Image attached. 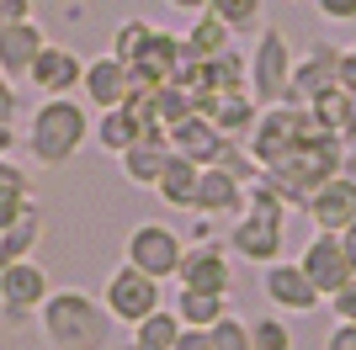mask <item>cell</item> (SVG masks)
I'll return each mask as SVG.
<instances>
[{
	"mask_svg": "<svg viewBox=\"0 0 356 350\" xmlns=\"http://www.w3.org/2000/svg\"><path fill=\"white\" fill-rule=\"evenodd\" d=\"M90 112L80 96H43V101L32 106L27 117V133H22V144H27L32 165H43V170H59L70 165L80 149L90 144Z\"/></svg>",
	"mask_w": 356,
	"mask_h": 350,
	"instance_id": "cell-1",
	"label": "cell"
},
{
	"mask_svg": "<svg viewBox=\"0 0 356 350\" xmlns=\"http://www.w3.org/2000/svg\"><path fill=\"white\" fill-rule=\"evenodd\" d=\"M38 329L54 350H106L112 340V313L102 297H90L80 287L48 292V303L38 308Z\"/></svg>",
	"mask_w": 356,
	"mask_h": 350,
	"instance_id": "cell-2",
	"label": "cell"
},
{
	"mask_svg": "<svg viewBox=\"0 0 356 350\" xmlns=\"http://www.w3.org/2000/svg\"><path fill=\"white\" fill-rule=\"evenodd\" d=\"M314 128L309 106L298 101H277V106H261V117H255L250 138H245V149H250V160L266 170V165H277L282 154H293L298 144H303V133Z\"/></svg>",
	"mask_w": 356,
	"mask_h": 350,
	"instance_id": "cell-3",
	"label": "cell"
},
{
	"mask_svg": "<svg viewBox=\"0 0 356 350\" xmlns=\"http://www.w3.org/2000/svg\"><path fill=\"white\" fill-rule=\"evenodd\" d=\"M293 43H287L282 27H261L255 32V48H250V96L261 106H277L287 101V80H293Z\"/></svg>",
	"mask_w": 356,
	"mask_h": 350,
	"instance_id": "cell-4",
	"label": "cell"
},
{
	"mask_svg": "<svg viewBox=\"0 0 356 350\" xmlns=\"http://www.w3.org/2000/svg\"><path fill=\"white\" fill-rule=\"evenodd\" d=\"M106 313H112V324H144L149 313H160L165 308V281H154L149 271H138V265L122 260L112 276H106V292H102Z\"/></svg>",
	"mask_w": 356,
	"mask_h": 350,
	"instance_id": "cell-5",
	"label": "cell"
},
{
	"mask_svg": "<svg viewBox=\"0 0 356 350\" xmlns=\"http://www.w3.org/2000/svg\"><path fill=\"white\" fill-rule=\"evenodd\" d=\"M282 249H287V212H255V207H245L234 218V228H229V255H239L250 265L282 260Z\"/></svg>",
	"mask_w": 356,
	"mask_h": 350,
	"instance_id": "cell-6",
	"label": "cell"
},
{
	"mask_svg": "<svg viewBox=\"0 0 356 350\" xmlns=\"http://www.w3.org/2000/svg\"><path fill=\"white\" fill-rule=\"evenodd\" d=\"M181 255H186V239H181L170 223H138L128 233V244H122V260L149 271L154 281H170L181 271Z\"/></svg>",
	"mask_w": 356,
	"mask_h": 350,
	"instance_id": "cell-7",
	"label": "cell"
},
{
	"mask_svg": "<svg viewBox=\"0 0 356 350\" xmlns=\"http://www.w3.org/2000/svg\"><path fill=\"white\" fill-rule=\"evenodd\" d=\"M48 292H54V281H48V271L38 260L0 265V319L11 324V329L38 319V308L48 303Z\"/></svg>",
	"mask_w": 356,
	"mask_h": 350,
	"instance_id": "cell-8",
	"label": "cell"
},
{
	"mask_svg": "<svg viewBox=\"0 0 356 350\" xmlns=\"http://www.w3.org/2000/svg\"><path fill=\"white\" fill-rule=\"evenodd\" d=\"M176 281L186 292H218V297H229V292H234V255H229L218 239H197V244H186V255H181Z\"/></svg>",
	"mask_w": 356,
	"mask_h": 350,
	"instance_id": "cell-9",
	"label": "cell"
},
{
	"mask_svg": "<svg viewBox=\"0 0 356 350\" xmlns=\"http://www.w3.org/2000/svg\"><path fill=\"white\" fill-rule=\"evenodd\" d=\"M261 292H266V303H277V313H314V308L325 303L319 287L309 281V271H303L298 260L261 265Z\"/></svg>",
	"mask_w": 356,
	"mask_h": 350,
	"instance_id": "cell-10",
	"label": "cell"
},
{
	"mask_svg": "<svg viewBox=\"0 0 356 350\" xmlns=\"http://www.w3.org/2000/svg\"><path fill=\"white\" fill-rule=\"evenodd\" d=\"M341 85V43H319L309 48V53L293 64V80H287V101H298V106H309L314 96H325V90H335Z\"/></svg>",
	"mask_w": 356,
	"mask_h": 350,
	"instance_id": "cell-11",
	"label": "cell"
},
{
	"mask_svg": "<svg viewBox=\"0 0 356 350\" xmlns=\"http://www.w3.org/2000/svg\"><path fill=\"white\" fill-rule=\"evenodd\" d=\"M298 265L309 271V281L319 287V297H335V292L356 276L351 255H346V244H341V233H314L309 244H303V255H298Z\"/></svg>",
	"mask_w": 356,
	"mask_h": 350,
	"instance_id": "cell-12",
	"label": "cell"
},
{
	"mask_svg": "<svg viewBox=\"0 0 356 350\" xmlns=\"http://www.w3.org/2000/svg\"><path fill=\"white\" fill-rule=\"evenodd\" d=\"M181 32H165L154 27L149 32L144 53L128 64V74H134V90H160V85H176V69H181Z\"/></svg>",
	"mask_w": 356,
	"mask_h": 350,
	"instance_id": "cell-13",
	"label": "cell"
},
{
	"mask_svg": "<svg viewBox=\"0 0 356 350\" xmlns=\"http://www.w3.org/2000/svg\"><path fill=\"white\" fill-rule=\"evenodd\" d=\"M303 218L314 223V233H346L356 223V175H330L309 197Z\"/></svg>",
	"mask_w": 356,
	"mask_h": 350,
	"instance_id": "cell-14",
	"label": "cell"
},
{
	"mask_svg": "<svg viewBox=\"0 0 356 350\" xmlns=\"http://www.w3.org/2000/svg\"><path fill=\"white\" fill-rule=\"evenodd\" d=\"M134 96V74H128V64L112 53L90 58L86 64V80H80V101L96 106V112H112V106H122Z\"/></svg>",
	"mask_w": 356,
	"mask_h": 350,
	"instance_id": "cell-15",
	"label": "cell"
},
{
	"mask_svg": "<svg viewBox=\"0 0 356 350\" xmlns=\"http://www.w3.org/2000/svg\"><path fill=\"white\" fill-rule=\"evenodd\" d=\"M80 80H86V58L74 48H54V43L38 53V64L27 74V85L38 96H80Z\"/></svg>",
	"mask_w": 356,
	"mask_h": 350,
	"instance_id": "cell-16",
	"label": "cell"
},
{
	"mask_svg": "<svg viewBox=\"0 0 356 350\" xmlns=\"http://www.w3.org/2000/svg\"><path fill=\"white\" fill-rule=\"evenodd\" d=\"M165 138H170V149H176L181 160L202 165V170H208V165H218L223 144H229V138L213 128V117H208V112H186L181 122H170V128H165Z\"/></svg>",
	"mask_w": 356,
	"mask_h": 350,
	"instance_id": "cell-17",
	"label": "cell"
},
{
	"mask_svg": "<svg viewBox=\"0 0 356 350\" xmlns=\"http://www.w3.org/2000/svg\"><path fill=\"white\" fill-rule=\"evenodd\" d=\"M43 48H48V32L38 27V22H11V27H0V74H6L11 85H22Z\"/></svg>",
	"mask_w": 356,
	"mask_h": 350,
	"instance_id": "cell-18",
	"label": "cell"
},
{
	"mask_svg": "<svg viewBox=\"0 0 356 350\" xmlns=\"http://www.w3.org/2000/svg\"><path fill=\"white\" fill-rule=\"evenodd\" d=\"M192 212L197 218H239V212H245V181H234L223 165H208L202 181H197Z\"/></svg>",
	"mask_w": 356,
	"mask_h": 350,
	"instance_id": "cell-19",
	"label": "cell"
},
{
	"mask_svg": "<svg viewBox=\"0 0 356 350\" xmlns=\"http://www.w3.org/2000/svg\"><path fill=\"white\" fill-rule=\"evenodd\" d=\"M170 138L165 133H144L138 144H128L118 154V165H122V175H128V186H144V191H154V181L165 175V165H170Z\"/></svg>",
	"mask_w": 356,
	"mask_h": 350,
	"instance_id": "cell-20",
	"label": "cell"
},
{
	"mask_svg": "<svg viewBox=\"0 0 356 350\" xmlns=\"http://www.w3.org/2000/svg\"><path fill=\"white\" fill-rule=\"evenodd\" d=\"M213 128L223 133V138H234V144H245L255 128V117H261V101H255L250 90H229V96H218V101L208 106Z\"/></svg>",
	"mask_w": 356,
	"mask_h": 350,
	"instance_id": "cell-21",
	"label": "cell"
},
{
	"mask_svg": "<svg viewBox=\"0 0 356 350\" xmlns=\"http://www.w3.org/2000/svg\"><path fill=\"white\" fill-rule=\"evenodd\" d=\"M32 197H38V181H32L16 160H0V233L11 228V223H22V212L32 207Z\"/></svg>",
	"mask_w": 356,
	"mask_h": 350,
	"instance_id": "cell-22",
	"label": "cell"
},
{
	"mask_svg": "<svg viewBox=\"0 0 356 350\" xmlns=\"http://www.w3.org/2000/svg\"><path fill=\"white\" fill-rule=\"evenodd\" d=\"M197 181H202V165H192V160H181V154H170L165 175L154 181V197H160L165 207H176V212H192V202H197Z\"/></svg>",
	"mask_w": 356,
	"mask_h": 350,
	"instance_id": "cell-23",
	"label": "cell"
},
{
	"mask_svg": "<svg viewBox=\"0 0 356 350\" xmlns=\"http://www.w3.org/2000/svg\"><path fill=\"white\" fill-rule=\"evenodd\" d=\"M351 101H356L351 90L335 85V90H325V96H314V101H309V117H314L325 133H335L341 144L356 149V117H351Z\"/></svg>",
	"mask_w": 356,
	"mask_h": 350,
	"instance_id": "cell-24",
	"label": "cell"
},
{
	"mask_svg": "<svg viewBox=\"0 0 356 350\" xmlns=\"http://www.w3.org/2000/svg\"><path fill=\"white\" fill-rule=\"evenodd\" d=\"M144 128L134 122L128 106H112V112H96V128H90V144L102 149V154H122L128 144H138Z\"/></svg>",
	"mask_w": 356,
	"mask_h": 350,
	"instance_id": "cell-25",
	"label": "cell"
},
{
	"mask_svg": "<svg viewBox=\"0 0 356 350\" xmlns=\"http://www.w3.org/2000/svg\"><path fill=\"white\" fill-rule=\"evenodd\" d=\"M170 308H176V319L186 324V329H213V324L229 313V297H218V292H186V287H181L176 297H170Z\"/></svg>",
	"mask_w": 356,
	"mask_h": 350,
	"instance_id": "cell-26",
	"label": "cell"
},
{
	"mask_svg": "<svg viewBox=\"0 0 356 350\" xmlns=\"http://www.w3.org/2000/svg\"><path fill=\"white\" fill-rule=\"evenodd\" d=\"M43 244V212L38 207H27L22 212V223H11V228L0 233V265H16V260H32V249Z\"/></svg>",
	"mask_w": 356,
	"mask_h": 350,
	"instance_id": "cell-27",
	"label": "cell"
},
{
	"mask_svg": "<svg viewBox=\"0 0 356 350\" xmlns=\"http://www.w3.org/2000/svg\"><path fill=\"white\" fill-rule=\"evenodd\" d=\"M181 329H186V324L176 319V308L165 303L160 313H149L144 324H134V340H128V350H176Z\"/></svg>",
	"mask_w": 356,
	"mask_h": 350,
	"instance_id": "cell-28",
	"label": "cell"
},
{
	"mask_svg": "<svg viewBox=\"0 0 356 350\" xmlns=\"http://www.w3.org/2000/svg\"><path fill=\"white\" fill-rule=\"evenodd\" d=\"M208 11L218 16L234 38H255L266 27V0H208Z\"/></svg>",
	"mask_w": 356,
	"mask_h": 350,
	"instance_id": "cell-29",
	"label": "cell"
},
{
	"mask_svg": "<svg viewBox=\"0 0 356 350\" xmlns=\"http://www.w3.org/2000/svg\"><path fill=\"white\" fill-rule=\"evenodd\" d=\"M181 43H186V58H213V53H223L229 43H239V38L223 27L213 11H202V16H192V32H186Z\"/></svg>",
	"mask_w": 356,
	"mask_h": 350,
	"instance_id": "cell-30",
	"label": "cell"
},
{
	"mask_svg": "<svg viewBox=\"0 0 356 350\" xmlns=\"http://www.w3.org/2000/svg\"><path fill=\"white\" fill-rule=\"evenodd\" d=\"M149 32H154V27H149L144 16H128V22H122V27L112 32V48H106V53H112V58H122V64H134V58L144 53Z\"/></svg>",
	"mask_w": 356,
	"mask_h": 350,
	"instance_id": "cell-31",
	"label": "cell"
},
{
	"mask_svg": "<svg viewBox=\"0 0 356 350\" xmlns=\"http://www.w3.org/2000/svg\"><path fill=\"white\" fill-rule=\"evenodd\" d=\"M250 345L255 350H293V329L277 313H261V319H250Z\"/></svg>",
	"mask_w": 356,
	"mask_h": 350,
	"instance_id": "cell-32",
	"label": "cell"
},
{
	"mask_svg": "<svg viewBox=\"0 0 356 350\" xmlns=\"http://www.w3.org/2000/svg\"><path fill=\"white\" fill-rule=\"evenodd\" d=\"M208 335H213V350H255V345H250V324L234 319V313H223Z\"/></svg>",
	"mask_w": 356,
	"mask_h": 350,
	"instance_id": "cell-33",
	"label": "cell"
},
{
	"mask_svg": "<svg viewBox=\"0 0 356 350\" xmlns=\"http://www.w3.org/2000/svg\"><path fill=\"white\" fill-rule=\"evenodd\" d=\"M325 308L335 313V324H356V276L346 281V287L335 292V297H325Z\"/></svg>",
	"mask_w": 356,
	"mask_h": 350,
	"instance_id": "cell-34",
	"label": "cell"
},
{
	"mask_svg": "<svg viewBox=\"0 0 356 350\" xmlns=\"http://www.w3.org/2000/svg\"><path fill=\"white\" fill-rule=\"evenodd\" d=\"M16 117H22V90L0 74V128H16Z\"/></svg>",
	"mask_w": 356,
	"mask_h": 350,
	"instance_id": "cell-35",
	"label": "cell"
},
{
	"mask_svg": "<svg viewBox=\"0 0 356 350\" xmlns=\"http://www.w3.org/2000/svg\"><path fill=\"white\" fill-rule=\"evenodd\" d=\"M319 16L335 22V27H346V22H356V0H319Z\"/></svg>",
	"mask_w": 356,
	"mask_h": 350,
	"instance_id": "cell-36",
	"label": "cell"
},
{
	"mask_svg": "<svg viewBox=\"0 0 356 350\" xmlns=\"http://www.w3.org/2000/svg\"><path fill=\"white\" fill-rule=\"evenodd\" d=\"M11 22H32V0H0V27Z\"/></svg>",
	"mask_w": 356,
	"mask_h": 350,
	"instance_id": "cell-37",
	"label": "cell"
},
{
	"mask_svg": "<svg viewBox=\"0 0 356 350\" xmlns=\"http://www.w3.org/2000/svg\"><path fill=\"white\" fill-rule=\"evenodd\" d=\"M341 90L356 96V43H341Z\"/></svg>",
	"mask_w": 356,
	"mask_h": 350,
	"instance_id": "cell-38",
	"label": "cell"
},
{
	"mask_svg": "<svg viewBox=\"0 0 356 350\" xmlns=\"http://www.w3.org/2000/svg\"><path fill=\"white\" fill-rule=\"evenodd\" d=\"M325 350H356V324H335L325 340Z\"/></svg>",
	"mask_w": 356,
	"mask_h": 350,
	"instance_id": "cell-39",
	"label": "cell"
},
{
	"mask_svg": "<svg viewBox=\"0 0 356 350\" xmlns=\"http://www.w3.org/2000/svg\"><path fill=\"white\" fill-rule=\"evenodd\" d=\"M176 350H213V335H208V329H181Z\"/></svg>",
	"mask_w": 356,
	"mask_h": 350,
	"instance_id": "cell-40",
	"label": "cell"
},
{
	"mask_svg": "<svg viewBox=\"0 0 356 350\" xmlns=\"http://www.w3.org/2000/svg\"><path fill=\"white\" fill-rule=\"evenodd\" d=\"M165 6L181 11V16H202V11H208V0H165Z\"/></svg>",
	"mask_w": 356,
	"mask_h": 350,
	"instance_id": "cell-41",
	"label": "cell"
},
{
	"mask_svg": "<svg viewBox=\"0 0 356 350\" xmlns=\"http://www.w3.org/2000/svg\"><path fill=\"white\" fill-rule=\"evenodd\" d=\"M16 138H22V133H16V128H0V160H11V149H16Z\"/></svg>",
	"mask_w": 356,
	"mask_h": 350,
	"instance_id": "cell-42",
	"label": "cell"
},
{
	"mask_svg": "<svg viewBox=\"0 0 356 350\" xmlns=\"http://www.w3.org/2000/svg\"><path fill=\"white\" fill-rule=\"evenodd\" d=\"M341 244H346V255H351V271H356V223L341 233Z\"/></svg>",
	"mask_w": 356,
	"mask_h": 350,
	"instance_id": "cell-43",
	"label": "cell"
}]
</instances>
